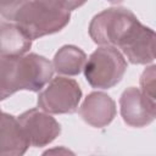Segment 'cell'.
<instances>
[{
	"instance_id": "obj_1",
	"label": "cell",
	"mask_w": 156,
	"mask_h": 156,
	"mask_svg": "<svg viewBox=\"0 0 156 156\" xmlns=\"http://www.w3.org/2000/svg\"><path fill=\"white\" fill-rule=\"evenodd\" d=\"M89 35L98 45L117 48L130 63L146 65L156 58V32L144 26L126 7H110L93 17Z\"/></svg>"
},
{
	"instance_id": "obj_2",
	"label": "cell",
	"mask_w": 156,
	"mask_h": 156,
	"mask_svg": "<svg viewBox=\"0 0 156 156\" xmlns=\"http://www.w3.org/2000/svg\"><path fill=\"white\" fill-rule=\"evenodd\" d=\"M1 100L18 90L39 91L51 79L54 65L38 54L1 56Z\"/></svg>"
},
{
	"instance_id": "obj_3",
	"label": "cell",
	"mask_w": 156,
	"mask_h": 156,
	"mask_svg": "<svg viewBox=\"0 0 156 156\" xmlns=\"http://www.w3.org/2000/svg\"><path fill=\"white\" fill-rule=\"evenodd\" d=\"M71 20L60 0H29L15 15L11 22L18 24L32 39H39L62 30Z\"/></svg>"
},
{
	"instance_id": "obj_4",
	"label": "cell",
	"mask_w": 156,
	"mask_h": 156,
	"mask_svg": "<svg viewBox=\"0 0 156 156\" xmlns=\"http://www.w3.org/2000/svg\"><path fill=\"white\" fill-rule=\"evenodd\" d=\"M83 71L90 87L110 89L123 78L127 71V61L117 48L101 45L89 56Z\"/></svg>"
},
{
	"instance_id": "obj_5",
	"label": "cell",
	"mask_w": 156,
	"mask_h": 156,
	"mask_svg": "<svg viewBox=\"0 0 156 156\" xmlns=\"http://www.w3.org/2000/svg\"><path fill=\"white\" fill-rule=\"evenodd\" d=\"M82 99V90L79 84L66 77L52 78L46 88L39 93L38 107L55 115L73 113Z\"/></svg>"
},
{
	"instance_id": "obj_6",
	"label": "cell",
	"mask_w": 156,
	"mask_h": 156,
	"mask_svg": "<svg viewBox=\"0 0 156 156\" xmlns=\"http://www.w3.org/2000/svg\"><path fill=\"white\" fill-rule=\"evenodd\" d=\"M30 146L41 147L52 143L61 133L60 123L41 108H30L17 117Z\"/></svg>"
},
{
	"instance_id": "obj_7",
	"label": "cell",
	"mask_w": 156,
	"mask_h": 156,
	"mask_svg": "<svg viewBox=\"0 0 156 156\" xmlns=\"http://www.w3.org/2000/svg\"><path fill=\"white\" fill-rule=\"evenodd\" d=\"M116 111V104L111 96L102 91H94L84 99L79 115L89 126L104 128L113 121Z\"/></svg>"
},
{
	"instance_id": "obj_8",
	"label": "cell",
	"mask_w": 156,
	"mask_h": 156,
	"mask_svg": "<svg viewBox=\"0 0 156 156\" xmlns=\"http://www.w3.org/2000/svg\"><path fill=\"white\" fill-rule=\"evenodd\" d=\"M30 143L26 136L17 117L1 113L0 154L2 156H21L26 154Z\"/></svg>"
},
{
	"instance_id": "obj_9",
	"label": "cell",
	"mask_w": 156,
	"mask_h": 156,
	"mask_svg": "<svg viewBox=\"0 0 156 156\" xmlns=\"http://www.w3.org/2000/svg\"><path fill=\"white\" fill-rule=\"evenodd\" d=\"M119 107L124 123L130 127L143 128L155 119L145 106L140 89L136 87H129L122 93L119 98Z\"/></svg>"
},
{
	"instance_id": "obj_10",
	"label": "cell",
	"mask_w": 156,
	"mask_h": 156,
	"mask_svg": "<svg viewBox=\"0 0 156 156\" xmlns=\"http://www.w3.org/2000/svg\"><path fill=\"white\" fill-rule=\"evenodd\" d=\"M1 38V56H21L27 54L32 46V39L26 32L15 22L1 21L0 24Z\"/></svg>"
},
{
	"instance_id": "obj_11",
	"label": "cell",
	"mask_w": 156,
	"mask_h": 156,
	"mask_svg": "<svg viewBox=\"0 0 156 156\" xmlns=\"http://www.w3.org/2000/svg\"><path fill=\"white\" fill-rule=\"evenodd\" d=\"M87 63L85 52L74 45H63L54 56V69L62 76H78Z\"/></svg>"
},
{
	"instance_id": "obj_12",
	"label": "cell",
	"mask_w": 156,
	"mask_h": 156,
	"mask_svg": "<svg viewBox=\"0 0 156 156\" xmlns=\"http://www.w3.org/2000/svg\"><path fill=\"white\" fill-rule=\"evenodd\" d=\"M139 84L144 104L156 118V65H151L143 71Z\"/></svg>"
},
{
	"instance_id": "obj_13",
	"label": "cell",
	"mask_w": 156,
	"mask_h": 156,
	"mask_svg": "<svg viewBox=\"0 0 156 156\" xmlns=\"http://www.w3.org/2000/svg\"><path fill=\"white\" fill-rule=\"evenodd\" d=\"M29 0H1L0 1V12L4 20L12 21L16 12Z\"/></svg>"
},
{
	"instance_id": "obj_14",
	"label": "cell",
	"mask_w": 156,
	"mask_h": 156,
	"mask_svg": "<svg viewBox=\"0 0 156 156\" xmlns=\"http://www.w3.org/2000/svg\"><path fill=\"white\" fill-rule=\"evenodd\" d=\"M60 1L68 11H73L78 7H80L82 5H84L88 0H60Z\"/></svg>"
},
{
	"instance_id": "obj_15",
	"label": "cell",
	"mask_w": 156,
	"mask_h": 156,
	"mask_svg": "<svg viewBox=\"0 0 156 156\" xmlns=\"http://www.w3.org/2000/svg\"><path fill=\"white\" fill-rule=\"evenodd\" d=\"M55 152H58V154H73L68 149L61 146V147H56V149H52V150H48V151L44 152V155H46V154H55Z\"/></svg>"
},
{
	"instance_id": "obj_16",
	"label": "cell",
	"mask_w": 156,
	"mask_h": 156,
	"mask_svg": "<svg viewBox=\"0 0 156 156\" xmlns=\"http://www.w3.org/2000/svg\"><path fill=\"white\" fill-rule=\"evenodd\" d=\"M108 2H111V4H119V2H122L123 0H107Z\"/></svg>"
}]
</instances>
